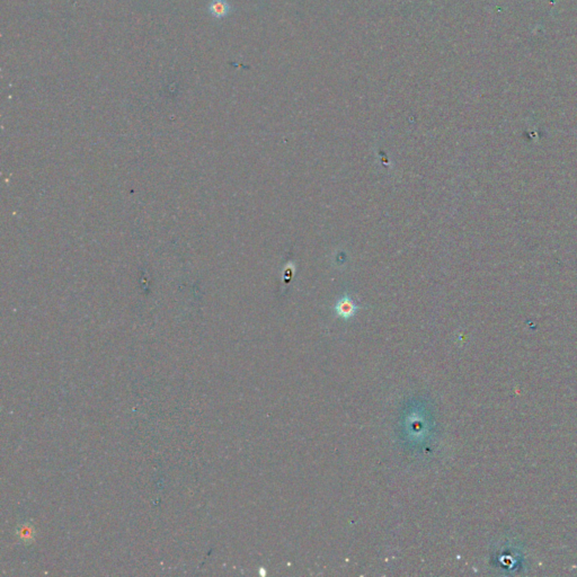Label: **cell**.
Segmentation results:
<instances>
[{
  "instance_id": "6da1fadb",
  "label": "cell",
  "mask_w": 577,
  "mask_h": 577,
  "mask_svg": "<svg viewBox=\"0 0 577 577\" xmlns=\"http://www.w3.org/2000/svg\"><path fill=\"white\" fill-rule=\"evenodd\" d=\"M356 310V306L354 301H352L349 297H344L342 300L338 301L336 304V311L343 318H350L353 316Z\"/></svg>"
},
{
  "instance_id": "7a4b0ae2",
  "label": "cell",
  "mask_w": 577,
  "mask_h": 577,
  "mask_svg": "<svg viewBox=\"0 0 577 577\" xmlns=\"http://www.w3.org/2000/svg\"><path fill=\"white\" fill-rule=\"evenodd\" d=\"M230 12V6L227 0H212L209 6V13L215 18H223Z\"/></svg>"
}]
</instances>
